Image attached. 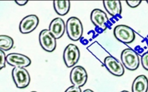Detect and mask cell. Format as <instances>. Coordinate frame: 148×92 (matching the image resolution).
Listing matches in <instances>:
<instances>
[{"label": "cell", "mask_w": 148, "mask_h": 92, "mask_svg": "<svg viewBox=\"0 0 148 92\" xmlns=\"http://www.w3.org/2000/svg\"><path fill=\"white\" fill-rule=\"evenodd\" d=\"M66 32L68 38L72 41L79 40L83 36V28L82 23L78 18L71 17L66 22Z\"/></svg>", "instance_id": "obj_1"}, {"label": "cell", "mask_w": 148, "mask_h": 92, "mask_svg": "<svg viewBox=\"0 0 148 92\" xmlns=\"http://www.w3.org/2000/svg\"><path fill=\"white\" fill-rule=\"evenodd\" d=\"M121 60L124 66L130 70H136L140 66L139 55L135 50L131 48H127L122 51Z\"/></svg>", "instance_id": "obj_2"}, {"label": "cell", "mask_w": 148, "mask_h": 92, "mask_svg": "<svg viewBox=\"0 0 148 92\" xmlns=\"http://www.w3.org/2000/svg\"><path fill=\"white\" fill-rule=\"evenodd\" d=\"M114 35L120 42L126 44L133 42L136 38V33L134 30L124 24L118 25L114 28Z\"/></svg>", "instance_id": "obj_3"}, {"label": "cell", "mask_w": 148, "mask_h": 92, "mask_svg": "<svg viewBox=\"0 0 148 92\" xmlns=\"http://www.w3.org/2000/svg\"><path fill=\"white\" fill-rule=\"evenodd\" d=\"M80 58V51L77 45L70 43L65 48L63 59L68 68L72 67L77 63Z\"/></svg>", "instance_id": "obj_4"}, {"label": "cell", "mask_w": 148, "mask_h": 92, "mask_svg": "<svg viewBox=\"0 0 148 92\" xmlns=\"http://www.w3.org/2000/svg\"><path fill=\"white\" fill-rule=\"evenodd\" d=\"M12 77L18 88H25L29 86L31 81L29 72L22 67H14L12 70Z\"/></svg>", "instance_id": "obj_5"}, {"label": "cell", "mask_w": 148, "mask_h": 92, "mask_svg": "<svg viewBox=\"0 0 148 92\" xmlns=\"http://www.w3.org/2000/svg\"><path fill=\"white\" fill-rule=\"evenodd\" d=\"M91 20L101 32L105 31L109 25V20L106 13L99 9H95L91 13Z\"/></svg>", "instance_id": "obj_6"}, {"label": "cell", "mask_w": 148, "mask_h": 92, "mask_svg": "<svg viewBox=\"0 0 148 92\" xmlns=\"http://www.w3.org/2000/svg\"><path fill=\"white\" fill-rule=\"evenodd\" d=\"M56 39L49 30L45 29L39 34V42L42 49L47 52H52L56 47Z\"/></svg>", "instance_id": "obj_7"}, {"label": "cell", "mask_w": 148, "mask_h": 92, "mask_svg": "<svg viewBox=\"0 0 148 92\" xmlns=\"http://www.w3.org/2000/svg\"><path fill=\"white\" fill-rule=\"evenodd\" d=\"M70 81L73 86L82 87L86 84L87 73L85 69L82 66H75L71 70L69 75Z\"/></svg>", "instance_id": "obj_8"}, {"label": "cell", "mask_w": 148, "mask_h": 92, "mask_svg": "<svg viewBox=\"0 0 148 92\" xmlns=\"http://www.w3.org/2000/svg\"><path fill=\"white\" fill-rule=\"evenodd\" d=\"M104 66L108 72L116 76H122L124 73V68L122 64L112 55H110L104 61Z\"/></svg>", "instance_id": "obj_9"}, {"label": "cell", "mask_w": 148, "mask_h": 92, "mask_svg": "<svg viewBox=\"0 0 148 92\" xmlns=\"http://www.w3.org/2000/svg\"><path fill=\"white\" fill-rule=\"evenodd\" d=\"M39 23V18L35 15H28L23 18L19 24V30L22 34H29L36 29Z\"/></svg>", "instance_id": "obj_10"}, {"label": "cell", "mask_w": 148, "mask_h": 92, "mask_svg": "<svg viewBox=\"0 0 148 92\" xmlns=\"http://www.w3.org/2000/svg\"><path fill=\"white\" fill-rule=\"evenodd\" d=\"M6 61L14 67H27L31 63V61L26 55L13 53L7 55Z\"/></svg>", "instance_id": "obj_11"}, {"label": "cell", "mask_w": 148, "mask_h": 92, "mask_svg": "<svg viewBox=\"0 0 148 92\" xmlns=\"http://www.w3.org/2000/svg\"><path fill=\"white\" fill-rule=\"evenodd\" d=\"M66 30V24L61 18H56L52 20L49 26V30L56 39L63 36Z\"/></svg>", "instance_id": "obj_12"}, {"label": "cell", "mask_w": 148, "mask_h": 92, "mask_svg": "<svg viewBox=\"0 0 148 92\" xmlns=\"http://www.w3.org/2000/svg\"><path fill=\"white\" fill-rule=\"evenodd\" d=\"M87 49L91 53L94 55L96 58L99 60V61L103 64L104 65V61L106 59V57L111 55L109 53L106 51L105 49L102 47L98 42H95L92 43L89 47H87Z\"/></svg>", "instance_id": "obj_13"}, {"label": "cell", "mask_w": 148, "mask_h": 92, "mask_svg": "<svg viewBox=\"0 0 148 92\" xmlns=\"http://www.w3.org/2000/svg\"><path fill=\"white\" fill-rule=\"evenodd\" d=\"M103 5L106 11L112 17H120L122 5L120 1H103Z\"/></svg>", "instance_id": "obj_14"}, {"label": "cell", "mask_w": 148, "mask_h": 92, "mask_svg": "<svg viewBox=\"0 0 148 92\" xmlns=\"http://www.w3.org/2000/svg\"><path fill=\"white\" fill-rule=\"evenodd\" d=\"M148 79L144 75H140L134 79L132 86V92H147Z\"/></svg>", "instance_id": "obj_15"}, {"label": "cell", "mask_w": 148, "mask_h": 92, "mask_svg": "<svg viewBox=\"0 0 148 92\" xmlns=\"http://www.w3.org/2000/svg\"><path fill=\"white\" fill-rule=\"evenodd\" d=\"M53 5H54L56 12L61 16L68 14L70 9V1H53Z\"/></svg>", "instance_id": "obj_16"}, {"label": "cell", "mask_w": 148, "mask_h": 92, "mask_svg": "<svg viewBox=\"0 0 148 92\" xmlns=\"http://www.w3.org/2000/svg\"><path fill=\"white\" fill-rule=\"evenodd\" d=\"M13 40L10 36L1 35L0 37V48L1 50L9 51L13 46Z\"/></svg>", "instance_id": "obj_17"}, {"label": "cell", "mask_w": 148, "mask_h": 92, "mask_svg": "<svg viewBox=\"0 0 148 92\" xmlns=\"http://www.w3.org/2000/svg\"><path fill=\"white\" fill-rule=\"evenodd\" d=\"M141 63H142L143 67L148 71V52L145 53L142 55Z\"/></svg>", "instance_id": "obj_18"}, {"label": "cell", "mask_w": 148, "mask_h": 92, "mask_svg": "<svg viewBox=\"0 0 148 92\" xmlns=\"http://www.w3.org/2000/svg\"><path fill=\"white\" fill-rule=\"evenodd\" d=\"M6 58L7 56H5L4 51L1 50V52H0V61H1V63H0V68L1 69L3 68L5 66Z\"/></svg>", "instance_id": "obj_19"}, {"label": "cell", "mask_w": 148, "mask_h": 92, "mask_svg": "<svg viewBox=\"0 0 148 92\" xmlns=\"http://www.w3.org/2000/svg\"><path fill=\"white\" fill-rule=\"evenodd\" d=\"M126 3L132 8L137 7L142 3V1H126Z\"/></svg>", "instance_id": "obj_20"}, {"label": "cell", "mask_w": 148, "mask_h": 92, "mask_svg": "<svg viewBox=\"0 0 148 92\" xmlns=\"http://www.w3.org/2000/svg\"><path fill=\"white\" fill-rule=\"evenodd\" d=\"M65 92H82V89L79 87L73 86L69 87Z\"/></svg>", "instance_id": "obj_21"}, {"label": "cell", "mask_w": 148, "mask_h": 92, "mask_svg": "<svg viewBox=\"0 0 148 92\" xmlns=\"http://www.w3.org/2000/svg\"><path fill=\"white\" fill-rule=\"evenodd\" d=\"M15 2L17 5H18L23 6L26 5L28 3V1H15Z\"/></svg>", "instance_id": "obj_22"}, {"label": "cell", "mask_w": 148, "mask_h": 92, "mask_svg": "<svg viewBox=\"0 0 148 92\" xmlns=\"http://www.w3.org/2000/svg\"><path fill=\"white\" fill-rule=\"evenodd\" d=\"M83 92H94V91L91 90V89H85V90Z\"/></svg>", "instance_id": "obj_23"}, {"label": "cell", "mask_w": 148, "mask_h": 92, "mask_svg": "<svg viewBox=\"0 0 148 92\" xmlns=\"http://www.w3.org/2000/svg\"><path fill=\"white\" fill-rule=\"evenodd\" d=\"M120 92H129V91H126V90H124V91H120Z\"/></svg>", "instance_id": "obj_24"}, {"label": "cell", "mask_w": 148, "mask_h": 92, "mask_svg": "<svg viewBox=\"0 0 148 92\" xmlns=\"http://www.w3.org/2000/svg\"><path fill=\"white\" fill-rule=\"evenodd\" d=\"M31 92H36V91H31Z\"/></svg>", "instance_id": "obj_25"}, {"label": "cell", "mask_w": 148, "mask_h": 92, "mask_svg": "<svg viewBox=\"0 0 148 92\" xmlns=\"http://www.w3.org/2000/svg\"><path fill=\"white\" fill-rule=\"evenodd\" d=\"M147 3H148V1H147Z\"/></svg>", "instance_id": "obj_26"}]
</instances>
